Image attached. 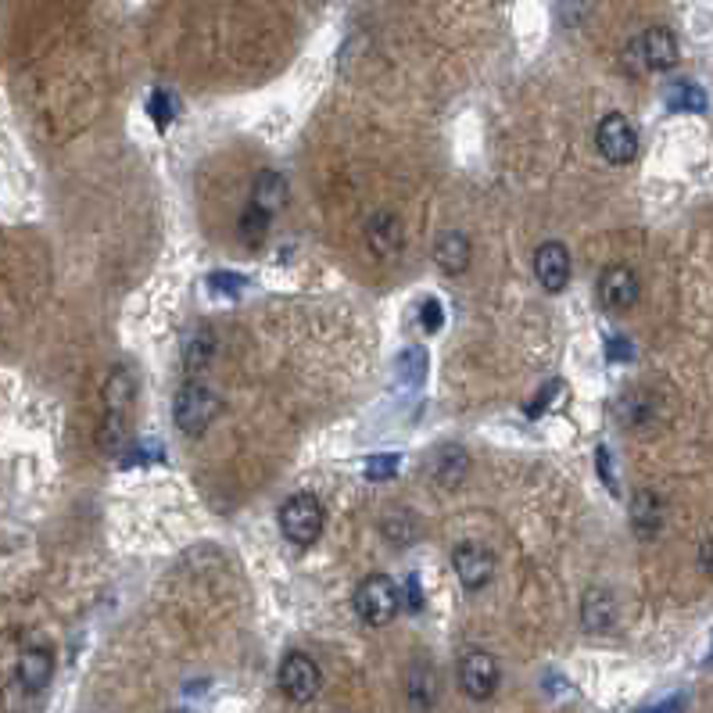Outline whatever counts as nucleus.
<instances>
[{
    "instance_id": "1",
    "label": "nucleus",
    "mask_w": 713,
    "mask_h": 713,
    "mask_svg": "<svg viewBox=\"0 0 713 713\" xmlns=\"http://www.w3.org/2000/svg\"><path fill=\"white\" fill-rule=\"evenodd\" d=\"M323 524H327V513H323V502L309 491H298L280 506V531L291 545L298 549H309V545L319 542L323 534Z\"/></svg>"
},
{
    "instance_id": "2",
    "label": "nucleus",
    "mask_w": 713,
    "mask_h": 713,
    "mask_svg": "<svg viewBox=\"0 0 713 713\" xmlns=\"http://www.w3.org/2000/svg\"><path fill=\"white\" fill-rule=\"evenodd\" d=\"M352 606L370 628H384V624L395 620L398 606H402V592H398L395 581H391L387 574H370L359 588H355Z\"/></svg>"
},
{
    "instance_id": "3",
    "label": "nucleus",
    "mask_w": 713,
    "mask_h": 713,
    "mask_svg": "<svg viewBox=\"0 0 713 713\" xmlns=\"http://www.w3.org/2000/svg\"><path fill=\"white\" fill-rule=\"evenodd\" d=\"M219 413H223V402H219L205 384H183L176 402H172L176 427H180L183 434H190V438L205 434V430L219 420Z\"/></svg>"
},
{
    "instance_id": "4",
    "label": "nucleus",
    "mask_w": 713,
    "mask_h": 713,
    "mask_svg": "<svg viewBox=\"0 0 713 713\" xmlns=\"http://www.w3.org/2000/svg\"><path fill=\"white\" fill-rule=\"evenodd\" d=\"M628 65L635 72H667L678 65V40L671 29L653 26L642 36H635L628 47Z\"/></svg>"
},
{
    "instance_id": "5",
    "label": "nucleus",
    "mask_w": 713,
    "mask_h": 713,
    "mask_svg": "<svg viewBox=\"0 0 713 713\" xmlns=\"http://www.w3.org/2000/svg\"><path fill=\"white\" fill-rule=\"evenodd\" d=\"M595 144H599V155L610 165H628L638 158V129L620 112H610L595 129Z\"/></svg>"
},
{
    "instance_id": "6",
    "label": "nucleus",
    "mask_w": 713,
    "mask_h": 713,
    "mask_svg": "<svg viewBox=\"0 0 713 713\" xmlns=\"http://www.w3.org/2000/svg\"><path fill=\"white\" fill-rule=\"evenodd\" d=\"M323 688V671L319 663L305 653H287L284 663H280V692H284L291 703H312Z\"/></svg>"
},
{
    "instance_id": "7",
    "label": "nucleus",
    "mask_w": 713,
    "mask_h": 713,
    "mask_svg": "<svg viewBox=\"0 0 713 713\" xmlns=\"http://www.w3.org/2000/svg\"><path fill=\"white\" fill-rule=\"evenodd\" d=\"M638 294H642V284H638V276L631 266H606L599 273V284H595V298L606 312L620 316V312L635 309Z\"/></svg>"
},
{
    "instance_id": "8",
    "label": "nucleus",
    "mask_w": 713,
    "mask_h": 713,
    "mask_svg": "<svg viewBox=\"0 0 713 713\" xmlns=\"http://www.w3.org/2000/svg\"><path fill=\"white\" fill-rule=\"evenodd\" d=\"M129 402H133V380L129 373L122 370H112L108 377V387H104V405H108V416H104V445L115 448L122 441V430H126V413H129Z\"/></svg>"
},
{
    "instance_id": "9",
    "label": "nucleus",
    "mask_w": 713,
    "mask_h": 713,
    "mask_svg": "<svg viewBox=\"0 0 713 713\" xmlns=\"http://www.w3.org/2000/svg\"><path fill=\"white\" fill-rule=\"evenodd\" d=\"M452 570L459 574L466 592H481L495 577V552L481 542H463L452 549Z\"/></svg>"
},
{
    "instance_id": "10",
    "label": "nucleus",
    "mask_w": 713,
    "mask_h": 713,
    "mask_svg": "<svg viewBox=\"0 0 713 713\" xmlns=\"http://www.w3.org/2000/svg\"><path fill=\"white\" fill-rule=\"evenodd\" d=\"M459 685L470 699H488L499 688V660L484 649H473L459 663Z\"/></svg>"
},
{
    "instance_id": "11",
    "label": "nucleus",
    "mask_w": 713,
    "mask_h": 713,
    "mask_svg": "<svg viewBox=\"0 0 713 713\" xmlns=\"http://www.w3.org/2000/svg\"><path fill=\"white\" fill-rule=\"evenodd\" d=\"M534 276L549 294H559L570 284V251L559 241H545L534 251Z\"/></svg>"
},
{
    "instance_id": "12",
    "label": "nucleus",
    "mask_w": 713,
    "mask_h": 713,
    "mask_svg": "<svg viewBox=\"0 0 713 713\" xmlns=\"http://www.w3.org/2000/svg\"><path fill=\"white\" fill-rule=\"evenodd\" d=\"M366 244L377 258H395L402 255L405 248V233H402V219L395 212H373L370 223H366Z\"/></svg>"
},
{
    "instance_id": "13",
    "label": "nucleus",
    "mask_w": 713,
    "mask_h": 713,
    "mask_svg": "<svg viewBox=\"0 0 713 713\" xmlns=\"http://www.w3.org/2000/svg\"><path fill=\"white\" fill-rule=\"evenodd\" d=\"M51 674H54V656L51 649H43V645H29L22 649L18 656V685L26 688V692H43V688L51 685Z\"/></svg>"
},
{
    "instance_id": "14",
    "label": "nucleus",
    "mask_w": 713,
    "mask_h": 713,
    "mask_svg": "<svg viewBox=\"0 0 713 713\" xmlns=\"http://www.w3.org/2000/svg\"><path fill=\"white\" fill-rule=\"evenodd\" d=\"M470 258H473V248H470V237L459 230H448L438 237V244H434V262H438L441 273L448 276H459L470 269Z\"/></svg>"
},
{
    "instance_id": "15",
    "label": "nucleus",
    "mask_w": 713,
    "mask_h": 713,
    "mask_svg": "<svg viewBox=\"0 0 713 713\" xmlns=\"http://www.w3.org/2000/svg\"><path fill=\"white\" fill-rule=\"evenodd\" d=\"M613 620H617V599L606 588H588L581 599V624L599 635V631L613 628Z\"/></svg>"
},
{
    "instance_id": "16",
    "label": "nucleus",
    "mask_w": 713,
    "mask_h": 713,
    "mask_svg": "<svg viewBox=\"0 0 713 713\" xmlns=\"http://www.w3.org/2000/svg\"><path fill=\"white\" fill-rule=\"evenodd\" d=\"M631 524H635L638 538H653V534H660L663 509H660V499H656L653 491H638L635 495V502H631Z\"/></svg>"
},
{
    "instance_id": "17",
    "label": "nucleus",
    "mask_w": 713,
    "mask_h": 713,
    "mask_svg": "<svg viewBox=\"0 0 713 713\" xmlns=\"http://www.w3.org/2000/svg\"><path fill=\"white\" fill-rule=\"evenodd\" d=\"M251 201L273 215L276 208H284V201H287V180L276 169H262L258 172L255 187H251Z\"/></svg>"
},
{
    "instance_id": "18",
    "label": "nucleus",
    "mask_w": 713,
    "mask_h": 713,
    "mask_svg": "<svg viewBox=\"0 0 713 713\" xmlns=\"http://www.w3.org/2000/svg\"><path fill=\"white\" fill-rule=\"evenodd\" d=\"M269 219H273V215H269L266 208H258L255 201H248V208L241 212V223H237V230H241V241L251 244V248H258V244L266 241Z\"/></svg>"
},
{
    "instance_id": "19",
    "label": "nucleus",
    "mask_w": 713,
    "mask_h": 713,
    "mask_svg": "<svg viewBox=\"0 0 713 713\" xmlns=\"http://www.w3.org/2000/svg\"><path fill=\"white\" fill-rule=\"evenodd\" d=\"M667 108L671 112H706V94L696 83H674L667 86Z\"/></svg>"
},
{
    "instance_id": "20",
    "label": "nucleus",
    "mask_w": 713,
    "mask_h": 713,
    "mask_svg": "<svg viewBox=\"0 0 713 713\" xmlns=\"http://www.w3.org/2000/svg\"><path fill=\"white\" fill-rule=\"evenodd\" d=\"M466 473V452L463 448H441L438 463H434V477H438L441 488L448 484H459V477Z\"/></svg>"
},
{
    "instance_id": "21",
    "label": "nucleus",
    "mask_w": 713,
    "mask_h": 713,
    "mask_svg": "<svg viewBox=\"0 0 713 713\" xmlns=\"http://www.w3.org/2000/svg\"><path fill=\"white\" fill-rule=\"evenodd\" d=\"M395 366L405 384H420V380L427 377V352H423V348H405Z\"/></svg>"
},
{
    "instance_id": "22",
    "label": "nucleus",
    "mask_w": 713,
    "mask_h": 713,
    "mask_svg": "<svg viewBox=\"0 0 713 713\" xmlns=\"http://www.w3.org/2000/svg\"><path fill=\"white\" fill-rule=\"evenodd\" d=\"M212 355H215L212 330H198V334H194V341L187 344V355H183V362H187V370H201V366H205Z\"/></svg>"
},
{
    "instance_id": "23",
    "label": "nucleus",
    "mask_w": 713,
    "mask_h": 713,
    "mask_svg": "<svg viewBox=\"0 0 713 713\" xmlns=\"http://www.w3.org/2000/svg\"><path fill=\"white\" fill-rule=\"evenodd\" d=\"M409 699H413L416 710H427L434 703V674L430 667H416L413 678H409Z\"/></svg>"
},
{
    "instance_id": "24",
    "label": "nucleus",
    "mask_w": 713,
    "mask_h": 713,
    "mask_svg": "<svg viewBox=\"0 0 713 713\" xmlns=\"http://www.w3.org/2000/svg\"><path fill=\"white\" fill-rule=\"evenodd\" d=\"M147 112H151V119H155L158 126H169L172 115H176V101H172V94H165V90H155L151 101H147Z\"/></svg>"
},
{
    "instance_id": "25",
    "label": "nucleus",
    "mask_w": 713,
    "mask_h": 713,
    "mask_svg": "<svg viewBox=\"0 0 713 713\" xmlns=\"http://www.w3.org/2000/svg\"><path fill=\"white\" fill-rule=\"evenodd\" d=\"M398 473V456H370L366 459V477L370 481H391Z\"/></svg>"
},
{
    "instance_id": "26",
    "label": "nucleus",
    "mask_w": 713,
    "mask_h": 713,
    "mask_svg": "<svg viewBox=\"0 0 713 713\" xmlns=\"http://www.w3.org/2000/svg\"><path fill=\"white\" fill-rule=\"evenodd\" d=\"M208 287H215L219 294H241L248 287V280L237 273H212L208 276Z\"/></svg>"
},
{
    "instance_id": "27",
    "label": "nucleus",
    "mask_w": 713,
    "mask_h": 713,
    "mask_svg": "<svg viewBox=\"0 0 713 713\" xmlns=\"http://www.w3.org/2000/svg\"><path fill=\"white\" fill-rule=\"evenodd\" d=\"M405 610H413V613L423 610V588H420V577L416 574L405 577Z\"/></svg>"
},
{
    "instance_id": "28",
    "label": "nucleus",
    "mask_w": 713,
    "mask_h": 713,
    "mask_svg": "<svg viewBox=\"0 0 713 713\" xmlns=\"http://www.w3.org/2000/svg\"><path fill=\"white\" fill-rule=\"evenodd\" d=\"M420 316H423V323H427V330H441V319H445V312H441V305H438V301H434V298H427V301H423Z\"/></svg>"
},
{
    "instance_id": "29",
    "label": "nucleus",
    "mask_w": 713,
    "mask_h": 713,
    "mask_svg": "<svg viewBox=\"0 0 713 713\" xmlns=\"http://www.w3.org/2000/svg\"><path fill=\"white\" fill-rule=\"evenodd\" d=\"M599 466H602V477H606V484H610V488H617V484H613V477H610V452H606V448H599Z\"/></svg>"
},
{
    "instance_id": "30",
    "label": "nucleus",
    "mask_w": 713,
    "mask_h": 713,
    "mask_svg": "<svg viewBox=\"0 0 713 713\" xmlns=\"http://www.w3.org/2000/svg\"><path fill=\"white\" fill-rule=\"evenodd\" d=\"M645 713H649V710H645ZM653 713H663V710H653Z\"/></svg>"
},
{
    "instance_id": "31",
    "label": "nucleus",
    "mask_w": 713,
    "mask_h": 713,
    "mask_svg": "<svg viewBox=\"0 0 713 713\" xmlns=\"http://www.w3.org/2000/svg\"><path fill=\"white\" fill-rule=\"evenodd\" d=\"M710 660H713V653H710Z\"/></svg>"
}]
</instances>
